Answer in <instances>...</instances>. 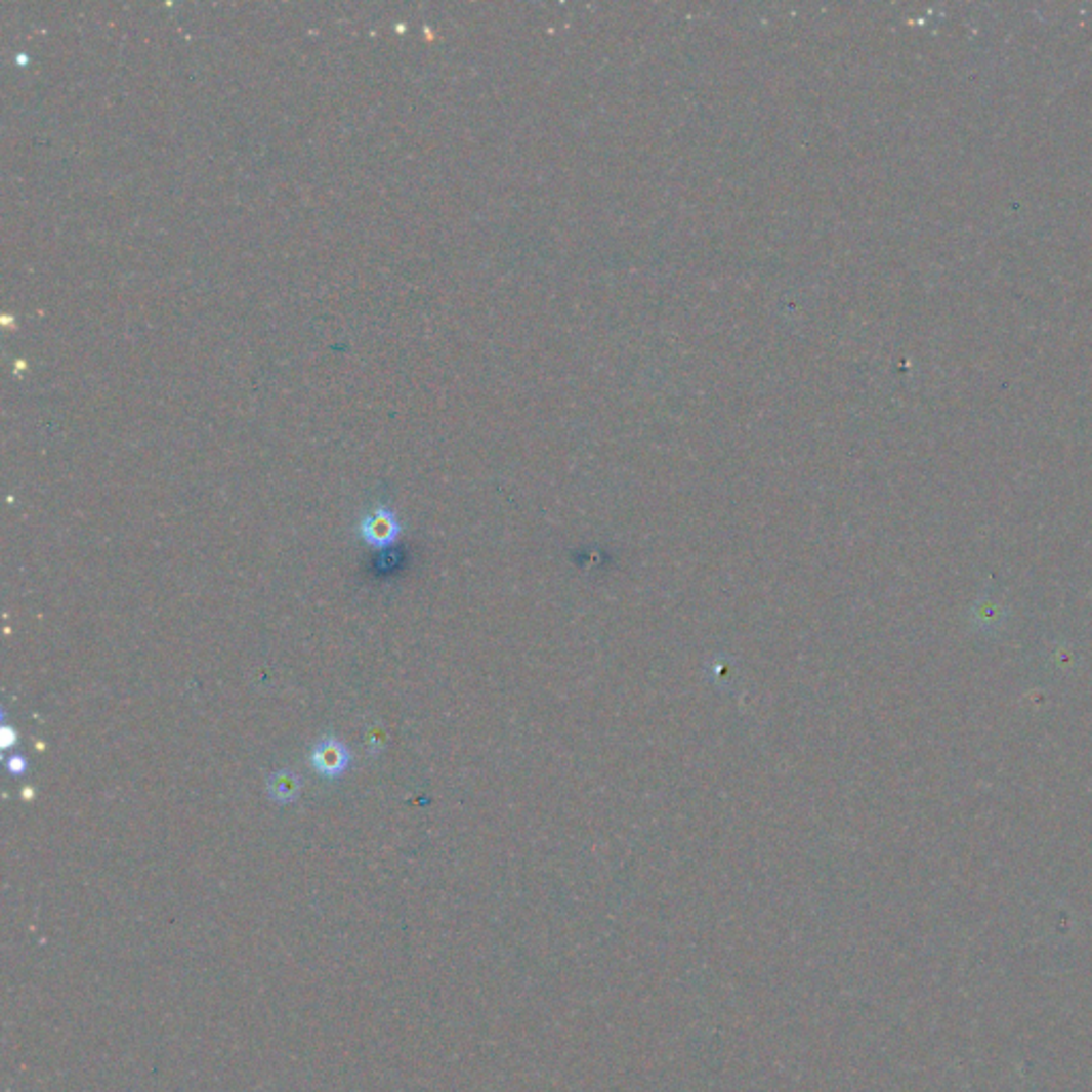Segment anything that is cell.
<instances>
[{
    "mask_svg": "<svg viewBox=\"0 0 1092 1092\" xmlns=\"http://www.w3.org/2000/svg\"><path fill=\"white\" fill-rule=\"evenodd\" d=\"M301 776L295 770L282 768L267 779V792L276 804H291L301 796Z\"/></svg>",
    "mask_w": 1092,
    "mask_h": 1092,
    "instance_id": "cell-3",
    "label": "cell"
},
{
    "mask_svg": "<svg viewBox=\"0 0 1092 1092\" xmlns=\"http://www.w3.org/2000/svg\"><path fill=\"white\" fill-rule=\"evenodd\" d=\"M7 770H9L11 774L19 776V774H24L26 770H29V762H26L24 756H11V758L7 760Z\"/></svg>",
    "mask_w": 1092,
    "mask_h": 1092,
    "instance_id": "cell-5",
    "label": "cell"
},
{
    "mask_svg": "<svg viewBox=\"0 0 1092 1092\" xmlns=\"http://www.w3.org/2000/svg\"><path fill=\"white\" fill-rule=\"evenodd\" d=\"M17 741H19V737H17V732L13 730L11 725H5L3 730H0V747H3V749H11V747H15Z\"/></svg>",
    "mask_w": 1092,
    "mask_h": 1092,
    "instance_id": "cell-4",
    "label": "cell"
},
{
    "mask_svg": "<svg viewBox=\"0 0 1092 1092\" xmlns=\"http://www.w3.org/2000/svg\"><path fill=\"white\" fill-rule=\"evenodd\" d=\"M359 532H361L363 540H366L370 546H374V549H386V546H391V544L397 542V538L402 534V526L397 521L395 510L380 506L374 512H370L368 516L361 518Z\"/></svg>",
    "mask_w": 1092,
    "mask_h": 1092,
    "instance_id": "cell-2",
    "label": "cell"
},
{
    "mask_svg": "<svg viewBox=\"0 0 1092 1092\" xmlns=\"http://www.w3.org/2000/svg\"><path fill=\"white\" fill-rule=\"evenodd\" d=\"M350 749L333 737L321 739L309 751V764L323 779H340L350 768Z\"/></svg>",
    "mask_w": 1092,
    "mask_h": 1092,
    "instance_id": "cell-1",
    "label": "cell"
}]
</instances>
